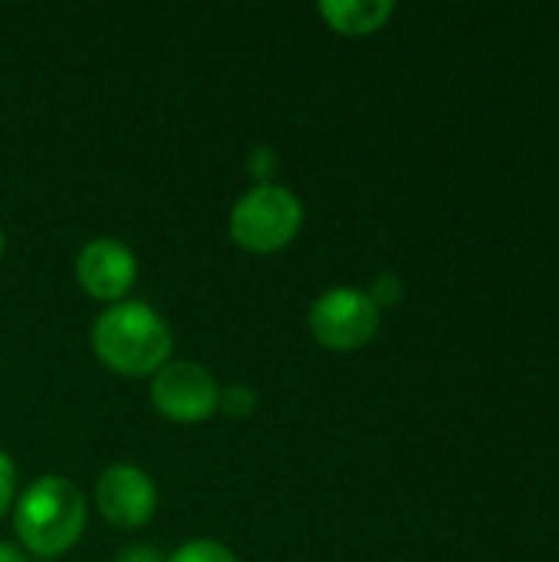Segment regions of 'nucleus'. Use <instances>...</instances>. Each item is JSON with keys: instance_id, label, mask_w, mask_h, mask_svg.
I'll use <instances>...</instances> for the list:
<instances>
[{"instance_id": "9b49d317", "label": "nucleus", "mask_w": 559, "mask_h": 562, "mask_svg": "<svg viewBox=\"0 0 559 562\" xmlns=\"http://www.w3.org/2000/svg\"><path fill=\"white\" fill-rule=\"evenodd\" d=\"M247 175L254 178V184H277L280 175V155L270 145H257L247 155Z\"/></svg>"}, {"instance_id": "1a4fd4ad", "label": "nucleus", "mask_w": 559, "mask_h": 562, "mask_svg": "<svg viewBox=\"0 0 559 562\" xmlns=\"http://www.w3.org/2000/svg\"><path fill=\"white\" fill-rule=\"evenodd\" d=\"M165 562H241V560H237V553H234L227 543L201 537V540H188V543H181L178 550H171V553L165 557Z\"/></svg>"}, {"instance_id": "39448f33", "label": "nucleus", "mask_w": 559, "mask_h": 562, "mask_svg": "<svg viewBox=\"0 0 559 562\" xmlns=\"http://www.w3.org/2000/svg\"><path fill=\"white\" fill-rule=\"evenodd\" d=\"M221 382L211 369L191 359H168L152 375V405L158 415L178 425L208 422L217 412Z\"/></svg>"}, {"instance_id": "f8f14e48", "label": "nucleus", "mask_w": 559, "mask_h": 562, "mask_svg": "<svg viewBox=\"0 0 559 562\" xmlns=\"http://www.w3.org/2000/svg\"><path fill=\"white\" fill-rule=\"evenodd\" d=\"M366 293H369V300L382 310V306H395V303L405 296V283H402V277H395V273H379Z\"/></svg>"}, {"instance_id": "423d86ee", "label": "nucleus", "mask_w": 559, "mask_h": 562, "mask_svg": "<svg viewBox=\"0 0 559 562\" xmlns=\"http://www.w3.org/2000/svg\"><path fill=\"white\" fill-rule=\"evenodd\" d=\"M96 507L119 530H138L155 517L158 491L138 464H109L96 481Z\"/></svg>"}, {"instance_id": "7ed1b4c3", "label": "nucleus", "mask_w": 559, "mask_h": 562, "mask_svg": "<svg viewBox=\"0 0 559 562\" xmlns=\"http://www.w3.org/2000/svg\"><path fill=\"white\" fill-rule=\"evenodd\" d=\"M303 227V201L283 184H254L231 207V240L247 254H277Z\"/></svg>"}, {"instance_id": "20e7f679", "label": "nucleus", "mask_w": 559, "mask_h": 562, "mask_svg": "<svg viewBox=\"0 0 559 562\" xmlns=\"http://www.w3.org/2000/svg\"><path fill=\"white\" fill-rule=\"evenodd\" d=\"M382 310L359 286H333L310 306V333L323 349L353 352L376 339Z\"/></svg>"}, {"instance_id": "f257e3e1", "label": "nucleus", "mask_w": 559, "mask_h": 562, "mask_svg": "<svg viewBox=\"0 0 559 562\" xmlns=\"http://www.w3.org/2000/svg\"><path fill=\"white\" fill-rule=\"evenodd\" d=\"M171 326L145 300L105 306L92 323V349L105 369L125 379H152L171 359Z\"/></svg>"}, {"instance_id": "2eb2a0df", "label": "nucleus", "mask_w": 559, "mask_h": 562, "mask_svg": "<svg viewBox=\"0 0 559 562\" xmlns=\"http://www.w3.org/2000/svg\"><path fill=\"white\" fill-rule=\"evenodd\" d=\"M0 562H30V560L23 557V550H20V547H13V543L0 540Z\"/></svg>"}, {"instance_id": "f03ea898", "label": "nucleus", "mask_w": 559, "mask_h": 562, "mask_svg": "<svg viewBox=\"0 0 559 562\" xmlns=\"http://www.w3.org/2000/svg\"><path fill=\"white\" fill-rule=\"evenodd\" d=\"M89 520V504L82 491L63 477V474H43L36 477L13 507V527L20 537V547L40 560H56L69 553Z\"/></svg>"}, {"instance_id": "4468645a", "label": "nucleus", "mask_w": 559, "mask_h": 562, "mask_svg": "<svg viewBox=\"0 0 559 562\" xmlns=\"http://www.w3.org/2000/svg\"><path fill=\"white\" fill-rule=\"evenodd\" d=\"M112 562H165V557L152 543H132V547H122Z\"/></svg>"}, {"instance_id": "6e6552de", "label": "nucleus", "mask_w": 559, "mask_h": 562, "mask_svg": "<svg viewBox=\"0 0 559 562\" xmlns=\"http://www.w3.org/2000/svg\"><path fill=\"white\" fill-rule=\"evenodd\" d=\"M316 13L346 36H369L389 23L395 13L392 0H320Z\"/></svg>"}, {"instance_id": "ddd939ff", "label": "nucleus", "mask_w": 559, "mask_h": 562, "mask_svg": "<svg viewBox=\"0 0 559 562\" xmlns=\"http://www.w3.org/2000/svg\"><path fill=\"white\" fill-rule=\"evenodd\" d=\"M13 497H16V468H13L10 454L0 448V520L13 507Z\"/></svg>"}, {"instance_id": "9d476101", "label": "nucleus", "mask_w": 559, "mask_h": 562, "mask_svg": "<svg viewBox=\"0 0 559 562\" xmlns=\"http://www.w3.org/2000/svg\"><path fill=\"white\" fill-rule=\"evenodd\" d=\"M217 412L227 418H250L257 412V389H250L244 382L224 385L221 398H217Z\"/></svg>"}, {"instance_id": "dca6fc26", "label": "nucleus", "mask_w": 559, "mask_h": 562, "mask_svg": "<svg viewBox=\"0 0 559 562\" xmlns=\"http://www.w3.org/2000/svg\"><path fill=\"white\" fill-rule=\"evenodd\" d=\"M3 244H7V237H3V227H0V257H3Z\"/></svg>"}, {"instance_id": "0eeeda50", "label": "nucleus", "mask_w": 559, "mask_h": 562, "mask_svg": "<svg viewBox=\"0 0 559 562\" xmlns=\"http://www.w3.org/2000/svg\"><path fill=\"white\" fill-rule=\"evenodd\" d=\"M138 277L135 250L119 237H92L76 254V280L79 286L102 303H122L128 300V290Z\"/></svg>"}]
</instances>
